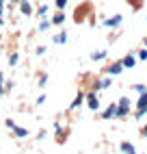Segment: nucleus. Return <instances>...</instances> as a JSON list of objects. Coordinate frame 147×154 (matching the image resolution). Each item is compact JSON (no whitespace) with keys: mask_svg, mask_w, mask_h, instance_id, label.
<instances>
[{"mask_svg":"<svg viewBox=\"0 0 147 154\" xmlns=\"http://www.w3.org/2000/svg\"><path fill=\"white\" fill-rule=\"evenodd\" d=\"M130 113V98H121L117 102V117H125Z\"/></svg>","mask_w":147,"mask_h":154,"instance_id":"obj_1","label":"nucleus"},{"mask_svg":"<svg viewBox=\"0 0 147 154\" xmlns=\"http://www.w3.org/2000/svg\"><path fill=\"white\" fill-rule=\"evenodd\" d=\"M87 102H89V109L91 111H98L100 109V98H98V94H93V91L87 94Z\"/></svg>","mask_w":147,"mask_h":154,"instance_id":"obj_2","label":"nucleus"},{"mask_svg":"<svg viewBox=\"0 0 147 154\" xmlns=\"http://www.w3.org/2000/svg\"><path fill=\"white\" fill-rule=\"evenodd\" d=\"M121 15H112V17H108V20H104V26L106 28H115V26H119L121 24Z\"/></svg>","mask_w":147,"mask_h":154,"instance_id":"obj_3","label":"nucleus"},{"mask_svg":"<svg viewBox=\"0 0 147 154\" xmlns=\"http://www.w3.org/2000/svg\"><path fill=\"white\" fill-rule=\"evenodd\" d=\"M65 24V11H56V15L52 17V26H63Z\"/></svg>","mask_w":147,"mask_h":154,"instance_id":"obj_4","label":"nucleus"},{"mask_svg":"<svg viewBox=\"0 0 147 154\" xmlns=\"http://www.w3.org/2000/svg\"><path fill=\"white\" fill-rule=\"evenodd\" d=\"M115 115H117V104L112 102V104H110V106H108L106 111L102 113V117H104V119H110V117H115Z\"/></svg>","mask_w":147,"mask_h":154,"instance_id":"obj_5","label":"nucleus"},{"mask_svg":"<svg viewBox=\"0 0 147 154\" xmlns=\"http://www.w3.org/2000/svg\"><path fill=\"white\" fill-rule=\"evenodd\" d=\"M121 72H123V65H121V61H117V63H112V65L108 67V74H112V76L121 74Z\"/></svg>","mask_w":147,"mask_h":154,"instance_id":"obj_6","label":"nucleus"},{"mask_svg":"<svg viewBox=\"0 0 147 154\" xmlns=\"http://www.w3.org/2000/svg\"><path fill=\"white\" fill-rule=\"evenodd\" d=\"M119 148H121V152H123V154H136V150H134V146H132L130 141H123Z\"/></svg>","mask_w":147,"mask_h":154,"instance_id":"obj_7","label":"nucleus"},{"mask_svg":"<svg viewBox=\"0 0 147 154\" xmlns=\"http://www.w3.org/2000/svg\"><path fill=\"white\" fill-rule=\"evenodd\" d=\"M20 11H22L24 15H30V13H33V7H30L28 0H22V2H20Z\"/></svg>","mask_w":147,"mask_h":154,"instance_id":"obj_8","label":"nucleus"},{"mask_svg":"<svg viewBox=\"0 0 147 154\" xmlns=\"http://www.w3.org/2000/svg\"><path fill=\"white\" fill-rule=\"evenodd\" d=\"M82 100H85V94H82V91H78V96L74 98V102L69 104V109H71V111H74V109H78V106L82 104Z\"/></svg>","mask_w":147,"mask_h":154,"instance_id":"obj_9","label":"nucleus"},{"mask_svg":"<svg viewBox=\"0 0 147 154\" xmlns=\"http://www.w3.org/2000/svg\"><path fill=\"white\" fill-rule=\"evenodd\" d=\"M121 65H123V67H134V65H136V57H134V54H128V57L121 61Z\"/></svg>","mask_w":147,"mask_h":154,"instance_id":"obj_10","label":"nucleus"},{"mask_svg":"<svg viewBox=\"0 0 147 154\" xmlns=\"http://www.w3.org/2000/svg\"><path fill=\"white\" fill-rule=\"evenodd\" d=\"M11 130L15 132V135H17L20 139H24V137H28V128H22V126H17V124H15V126H13Z\"/></svg>","mask_w":147,"mask_h":154,"instance_id":"obj_11","label":"nucleus"},{"mask_svg":"<svg viewBox=\"0 0 147 154\" xmlns=\"http://www.w3.org/2000/svg\"><path fill=\"white\" fill-rule=\"evenodd\" d=\"M136 109H147V89L141 91V98H139V102H136Z\"/></svg>","mask_w":147,"mask_h":154,"instance_id":"obj_12","label":"nucleus"},{"mask_svg":"<svg viewBox=\"0 0 147 154\" xmlns=\"http://www.w3.org/2000/svg\"><path fill=\"white\" fill-rule=\"evenodd\" d=\"M110 87V78H102V80H95V89H106Z\"/></svg>","mask_w":147,"mask_h":154,"instance_id":"obj_13","label":"nucleus"},{"mask_svg":"<svg viewBox=\"0 0 147 154\" xmlns=\"http://www.w3.org/2000/svg\"><path fill=\"white\" fill-rule=\"evenodd\" d=\"M54 44H67V33L65 30H61V33L54 37Z\"/></svg>","mask_w":147,"mask_h":154,"instance_id":"obj_14","label":"nucleus"},{"mask_svg":"<svg viewBox=\"0 0 147 154\" xmlns=\"http://www.w3.org/2000/svg\"><path fill=\"white\" fill-rule=\"evenodd\" d=\"M52 26V22H50V20H41V22H39V26H37V30H39V33H44V30H48Z\"/></svg>","mask_w":147,"mask_h":154,"instance_id":"obj_15","label":"nucleus"},{"mask_svg":"<svg viewBox=\"0 0 147 154\" xmlns=\"http://www.w3.org/2000/svg\"><path fill=\"white\" fill-rule=\"evenodd\" d=\"M104 57H106V50H98V52H93V54H91L93 61H100V59H104Z\"/></svg>","mask_w":147,"mask_h":154,"instance_id":"obj_16","label":"nucleus"},{"mask_svg":"<svg viewBox=\"0 0 147 154\" xmlns=\"http://www.w3.org/2000/svg\"><path fill=\"white\" fill-rule=\"evenodd\" d=\"M48 9H50L48 5H41V7L37 9V15H39V17H46V13H48Z\"/></svg>","mask_w":147,"mask_h":154,"instance_id":"obj_17","label":"nucleus"},{"mask_svg":"<svg viewBox=\"0 0 147 154\" xmlns=\"http://www.w3.org/2000/svg\"><path fill=\"white\" fill-rule=\"evenodd\" d=\"M65 7H67V0H56V9L58 11H63Z\"/></svg>","mask_w":147,"mask_h":154,"instance_id":"obj_18","label":"nucleus"},{"mask_svg":"<svg viewBox=\"0 0 147 154\" xmlns=\"http://www.w3.org/2000/svg\"><path fill=\"white\" fill-rule=\"evenodd\" d=\"M145 115H147V109H139L134 117H136V119H141V117H145Z\"/></svg>","mask_w":147,"mask_h":154,"instance_id":"obj_19","label":"nucleus"},{"mask_svg":"<svg viewBox=\"0 0 147 154\" xmlns=\"http://www.w3.org/2000/svg\"><path fill=\"white\" fill-rule=\"evenodd\" d=\"M17 59H20V57H17V54L13 52L11 57H9V65H17Z\"/></svg>","mask_w":147,"mask_h":154,"instance_id":"obj_20","label":"nucleus"},{"mask_svg":"<svg viewBox=\"0 0 147 154\" xmlns=\"http://www.w3.org/2000/svg\"><path fill=\"white\" fill-rule=\"evenodd\" d=\"M139 59L147 61V48H141V50H139Z\"/></svg>","mask_w":147,"mask_h":154,"instance_id":"obj_21","label":"nucleus"},{"mask_svg":"<svg viewBox=\"0 0 147 154\" xmlns=\"http://www.w3.org/2000/svg\"><path fill=\"white\" fill-rule=\"evenodd\" d=\"M48 85V76H41L39 78V87H46Z\"/></svg>","mask_w":147,"mask_h":154,"instance_id":"obj_22","label":"nucleus"},{"mask_svg":"<svg viewBox=\"0 0 147 154\" xmlns=\"http://www.w3.org/2000/svg\"><path fill=\"white\" fill-rule=\"evenodd\" d=\"M132 89H134V91H145L147 87H145V85H132Z\"/></svg>","mask_w":147,"mask_h":154,"instance_id":"obj_23","label":"nucleus"},{"mask_svg":"<svg viewBox=\"0 0 147 154\" xmlns=\"http://www.w3.org/2000/svg\"><path fill=\"white\" fill-rule=\"evenodd\" d=\"M0 94H4V78H2V74H0Z\"/></svg>","mask_w":147,"mask_h":154,"instance_id":"obj_24","label":"nucleus"},{"mask_svg":"<svg viewBox=\"0 0 147 154\" xmlns=\"http://www.w3.org/2000/svg\"><path fill=\"white\" fill-rule=\"evenodd\" d=\"M7 0H0V24H2V7H4Z\"/></svg>","mask_w":147,"mask_h":154,"instance_id":"obj_25","label":"nucleus"},{"mask_svg":"<svg viewBox=\"0 0 147 154\" xmlns=\"http://www.w3.org/2000/svg\"><path fill=\"white\" fill-rule=\"evenodd\" d=\"M44 102H46V94H44V96H39V98H37V104H44Z\"/></svg>","mask_w":147,"mask_h":154,"instance_id":"obj_26","label":"nucleus"},{"mask_svg":"<svg viewBox=\"0 0 147 154\" xmlns=\"http://www.w3.org/2000/svg\"><path fill=\"white\" fill-rule=\"evenodd\" d=\"M143 135H145V137H147V126H145V128H143Z\"/></svg>","mask_w":147,"mask_h":154,"instance_id":"obj_27","label":"nucleus"},{"mask_svg":"<svg viewBox=\"0 0 147 154\" xmlns=\"http://www.w3.org/2000/svg\"><path fill=\"white\" fill-rule=\"evenodd\" d=\"M143 44H145V48H147V37H145V39H143Z\"/></svg>","mask_w":147,"mask_h":154,"instance_id":"obj_28","label":"nucleus"},{"mask_svg":"<svg viewBox=\"0 0 147 154\" xmlns=\"http://www.w3.org/2000/svg\"><path fill=\"white\" fill-rule=\"evenodd\" d=\"M13 2H22V0H13Z\"/></svg>","mask_w":147,"mask_h":154,"instance_id":"obj_29","label":"nucleus"}]
</instances>
